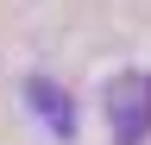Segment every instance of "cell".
I'll use <instances>...</instances> for the list:
<instances>
[{
    "label": "cell",
    "instance_id": "cell-1",
    "mask_svg": "<svg viewBox=\"0 0 151 145\" xmlns=\"http://www.w3.org/2000/svg\"><path fill=\"white\" fill-rule=\"evenodd\" d=\"M107 126H113V145L151 139V69H126L107 82Z\"/></svg>",
    "mask_w": 151,
    "mask_h": 145
},
{
    "label": "cell",
    "instance_id": "cell-2",
    "mask_svg": "<svg viewBox=\"0 0 151 145\" xmlns=\"http://www.w3.org/2000/svg\"><path fill=\"white\" fill-rule=\"evenodd\" d=\"M25 107H32L44 126H50L57 139H69V133H76V101H69V95H63L50 76H25Z\"/></svg>",
    "mask_w": 151,
    "mask_h": 145
}]
</instances>
